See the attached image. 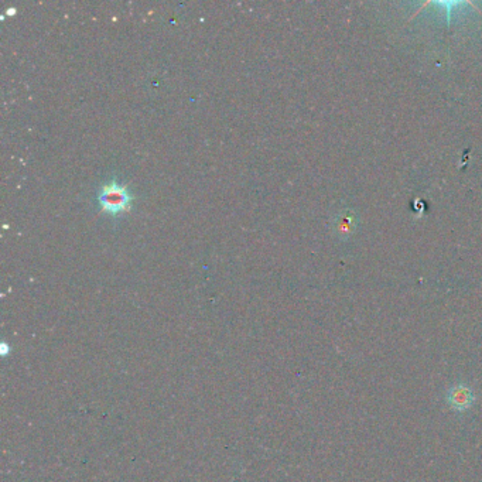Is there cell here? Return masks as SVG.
I'll use <instances>...</instances> for the list:
<instances>
[{
    "mask_svg": "<svg viewBox=\"0 0 482 482\" xmlns=\"http://www.w3.org/2000/svg\"><path fill=\"white\" fill-rule=\"evenodd\" d=\"M474 402H475V395L472 389L464 383L454 384V387L450 388L447 392V403L457 413L467 412L468 409H471Z\"/></svg>",
    "mask_w": 482,
    "mask_h": 482,
    "instance_id": "cell-2",
    "label": "cell"
},
{
    "mask_svg": "<svg viewBox=\"0 0 482 482\" xmlns=\"http://www.w3.org/2000/svg\"><path fill=\"white\" fill-rule=\"evenodd\" d=\"M98 201L101 204V208L107 214L116 215L130 208L133 196L125 185H120L116 181H111L109 184H105L100 191Z\"/></svg>",
    "mask_w": 482,
    "mask_h": 482,
    "instance_id": "cell-1",
    "label": "cell"
}]
</instances>
